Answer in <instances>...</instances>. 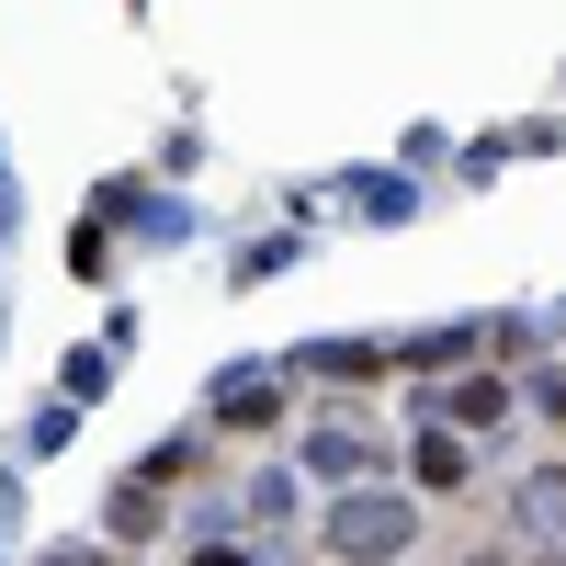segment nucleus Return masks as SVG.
<instances>
[{
  "label": "nucleus",
  "instance_id": "1",
  "mask_svg": "<svg viewBox=\"0 0 566 566\" xmlns=\"http://www.w3.org/2000/svg\"><path fill=\"white\" fill-rule=\"evenodd\" d=\"M205 566H250V555H205Z\"/></svg>",
  "mask_w": 566,
  "mask_h": 566
}]
</instances>
